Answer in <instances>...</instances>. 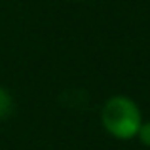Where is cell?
Wrapping results in <instances>:
<instances>
[{
  "instance_id": "1",
  "label": "cell",
  "mask_w": 150,
  "mask_h": 150,
  "mask_svg": "<svg viewBox=\"0 0 150 150\" xmlns=\"http://www.w3.org/2000/svg\"><path fill=\"white\" fill-rule=\"evenodd\" d=\"M143 122L144 120L139 105L127 95L108 97L101 108L103 129L118 141L137 139V133H139Z\"/></svg>"
},
{
  "instance_id": "2",
  "label": "cell",
  "mask_w": 150,
  "mask_h": 150,
  "mask_svg": "<svg viewBox=\"0 0 150 150\" xmlns=\"http://www.w3.org/2000/svg\"><path fill=\"white\" fill-rule=\"evenodd\" d=\"M11 112H13V97L6 88L0 86V122L6 120Z\"/></svg>"
},
{
  "instance_id": "3",
  "label": "cell",
  "mask_w": 150,
  "mask_h": 150,
  "mask_svg": "<svg viewBox=\"0 0 150 150\" xmlns=\"http://www.w3.org/2000/svg\"><path fill=\"white\" fill-rule=\"evenodd\" d=\"M137 139H139V143L143 144V146L150 148V120L143 122V125H141L139 133H137Z\"/></svg>"
}]
</instances>
